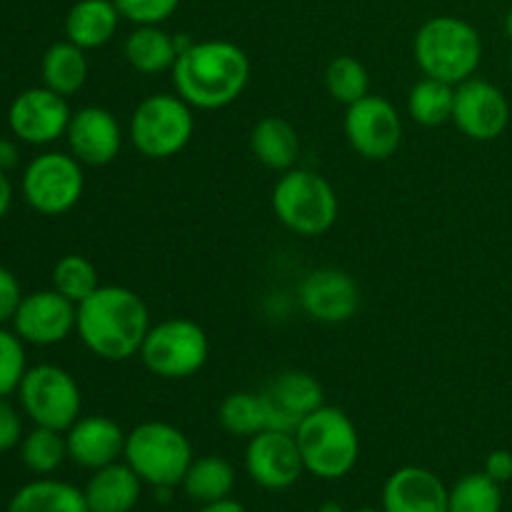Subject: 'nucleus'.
<instances>
[{
	"label": "nucleus",
	"mask_w": 512,
	"mask_h": 512,
	"mask_svg": "<svg viewBox=\"0 0 512 512\" xmlns=\"http://www.w3.org/2000/svg\"><path fill=\"white\" fill-rule=\"evenodd\" d=\"M483 473L500 485L510 483L512 480V453L510 450H493V453L488 455V460H485Z\"/></svg>",
	"instance_id": "nucleus-38"
},
{
	"label": "nucleus",
	"mask_w": 512,
	"mask_h": 512,
	"mask_svg": "<svg viewBox=\"0 0 512 512\" xmlns=\"http://www.w3.org/2000/svg\"><path fill=\"white\" fill-rule=\"evenodd\" d=\"M198 512H248V510H245V505L238 503V500L225 498V500H218V503L203 505Z\"/></svg>",
	"instance_id": "nucleus-41"
},
{
	"label": "nucleus",
	"mask_w": 512,
	"mask_h": 512,
	"mask_svg": "<svg viewBox=\"0 0 512 512\" xmlns=\"http://www.w3.org/2000/svg\"><path fill=\"white\" fill-rule=\"evenodd\" d=\"M265 410V430L295 433L305 415L325 405L323 385L305 370H285L268 390L260 393Z\"/></svg>",
	"instance_id": "nucleus-15"
},
{
	"label": "nucleus",
	"mask_w": 512,
	"mask_h": 512,
	"mask_svg": "<svg viewBox=\"0 0 512 512\" xmlns=\"http://www.w3.org/2000/svg\"><path fill=\"white\" fill-rule=\"evenodd\" d=\"M123 428L108 415H85L65 430L68 458L85 470H100L118 463L125 450Z\"/></svg>",
	"instance_id": "nucleus-19"
},
{
	"label": "nucleus",
	"mask_w": 512,
	"mask_h": 512,
	"mask_svg": "<svg viewBox=\"0 0 512 512\" xmlns=\"http://www.w3.org/2000/svg\"><path fill=\"white\" fill-rule=\"evenodd\" d=\"M10 203H13V185H10L5 170H0V218L8 213Z\"/></svg>",
	"instance_id": "nucleus-40"
},
{
	"label": "nucleus",
	"mask_w": 512,
	"mask_h": 512,
	"mask_svg": "<svg viewBox=\"0 0 512 512\" xmlns=\"http://www.w3.org/2000/svg\"><path fill=\"white\" fill-rule=\"evenodd\" d=\"M503 490L485 473L463 475L448 490V512H500Z\"/></svg>",
	"instance_id": "nucleus-29"
},
{
	"label": "nucleus",
	"mask_w": 512,
	"mask_h": 512,
	"mask_svg": "<svg viewBox=\"0 0 512 512\" xmlns=\"http://www.w3.org/2000/svg\"><path fill=\"white\" fill-rule=\"evenodd\" d=\"M75 330L95 358L123 363L143 348L150 330L148 305L135 290L123 285H100L78 305Z\"/></svg>",
	"instance_id": "nucleus-1"
},
{
	"label": "nucleus",
	"mask_w": 512,
	"mask_h": 512,
	"mask_svg": "<svg viewBox=\"0 0 512 512\" xmlns=\"http://www.w3.org/2000/svg\"><path fill=\"white\" fill-rule=\"evenodd\" d=\"M100 288L98 268L83 255H63L53 268V290L73 300L75 305L83 303L85 298Z\"/></svg>",
	"instance_id": "nucleus-33"
},
{
	"label": "nucleus",
	"mask_w": 512,
	"mask_h": 512,
	"mask_svg": "<svg viewBox=\"0 0 512 512\" xmlns=\"http://www.w3.org/2000/svg\"><path fill=\"white\" fill-rule=\"evenodd\" d=\"M120 10L113 0H78L65 18V35L83 50H95L115 38Z\"/></svg>",
	"instance_id": "nucleus-22"
},
{
	"label": "nucleus",
	"mask_w": 512,
	"mask_h": 512,
	"mask_svg": "<svg viewBox=\"0 0 512 512\" xmlns=\"http://www.w3.org/2000/svg\"><path fill=\"white\" fill-rule=\"evenodd\" d=\"M133 25H160L178 10L180 0H113Z\"/></svg>",
	"instance_id": "nucleus-35"
},
{
	"label": "nucleus",
	"mask_w": 512,
	"mask_h": 512,
	"mask_svg": "<svg viewBox=\"0 0 512 512\" xmlns=\"http://www.w3.org/2000/svg\"><path fill=\"white\" fill-rule=\"evenodd\" d=\"M70 115L73 110H70L68 98L43 85V88L23 90L10 103L8 123L13 135H18L23 143L48 145L63 138Z\"/></svg>",
	"instance_id": "nucleus-14"
},
{
	"label": "nucleus",
	"mask_w": 512,
	"mask_h": 512,
	"mask_svg": "<svg viewBox=\"0 0 512 512\" xmlns=\"http://www.w3.org/2000/svg\"><path fill=\"white\" fill-rule=\"evenodd\" d=\"M18 163V148L10 140H0V170H10Z\"/></svg>",
	"instance_id": "nucleus-39"
},
{
	"label": "nucleus",
	"mask_w": 512,
	"mask_h": 512,
	"mask_svg": "<svg viewBox=\"0 0 512 512\" xmlns=\"http://www.w3.org/2000/svg\"><path fill=\"white\" fill-rule=\"evenodd\" d=\"M385 512H448V488L428 468L405 465L383 485Z\"/></svg>",
	"instance_id": "nucleus-20"
},
{
	"label": "nucleus",
	"mask_w": 512,
	"mask_h": 512,
	"mask_svg": "<svg viewBox=\"0 0 512 512\" xmlns=\"http://www.w3.org/2000/svg\"><path fill=\"white\" fill-rule=\"evenodd\" d=\"M505 33H508V38L512 40V8H510L508 18H505Z\"/></svg>",
	"instance_id": "nucleus-43"
},
{
	"label": "nucleus",
	"mask_w": 512,
	"mask_h": 512,
	"mask_svg": "<svg viewBox=\"0 0 512 512\" xmlns=\"http://www.w3.org/2000/svg\"><path fill=\"white\" fill-rule=\"evenodd\" d=\"M180 488H183V493L190 500H195L200 505L218 503V500L230 498V493H233L235 468L228 460L220 458V455L193 458Z\"/></svg>",
	"instance_id": "nucleus-26"
},
{
	"label": "nucleus",
	"mask_w": 512,
	"mask_h": 512,
	"mask_svg": "<svg viewBox=\"0 0 512 512\" xmlns=\"http://www.w3.org/2000/svg\"><path fill=\"white\" fill-rule=\"evenodd\" d=\"M85 190L83 163L68 153H43L23 173L25 203L40 215H63L78 205Z\"/></svg>",
	"instance_id": "nucleus-10"
},
{
	"label": "nucleus",
	"mask_w": 512,
	"mask_h": 512,
	"mask_svg": "<svg viewBox=\"0 0 512 512\" xmlns=\"http://www.w3.org/2000/svg\"><path fill=\"white\" fill-rule=\"evenodd\" d=\"M123 55L133 70L143 75H158L173 70L178 60V43L175 35L160 25H135L133 33L125 38Z\"/></svg>",
	"instance_id": "nucleus-24"
},
{
	"label": "nucleus",
	"mask_w": 512,
	"mask_h": 512,
	"mask_svg": "<svg viewBox=\"0 0 512 512\" xmlns=\"http://www.w3.org/2000/svg\"><path fill=\"white\" fill-rule=\"evenodd\" d=\"M353 512H385V510L383 508H380V510L378 508H358V510H353Z\"/></svg>",
	"instance_id": "nucleus-44"
},
{
	"label": "nucleus",
	"mask_w": 512,
	"mask_h": 512,
	"mask_svg": "<svg viewBox=\"0 0 512 512\" xmlns=\"http://www.w3.org/2000/svg\"><path fill=\"white\" fill-rule=\"evenodd\" d=\"M65 138H68L70 155L75 160L90 165V168H103L118 158L125 133L123 125L108 108L85 105L70 115Z\"/></svg>",
	"instance_id": "nucleus-18"
},
{
	"label": "nucleus",
	"mask_w": 512,
	"mask_h": 512,
	"mask_svg": "<svg viewBox=\"0 0 512 512\" xmlns=\"http://www.w3.org/2000/svg\"><path fill=\"white\" fill-rule=\"evenodd\" d=\"M8 512H90L83 490L63 480L43 478L23 485L10 498Z\"/></svg>",
	"instance_id": "nucleus-25"
},
{
	"label": "nucleus",
	"mask_w": 512,
	"mask_h": 512,
	"mask_svg": "<svg viewBox=\"0 0 512 512\" xmlns=\"http://www.w3.org/2000/svg\"><path fill=\"white\" fill-rule=\"evenodd\" d=\"M20 300H23V293H20L18 278L10 270L0 268V325L13 320Z\"/></svg>",
	"instance_id": "nucleus-37"
},
{
	"label": "nucleus",
	"mask_w": 512,
	"mask_h": 512,
	"mask_svg": "<svg viewBox=\"0 0 512 512\" xmlns=\"http://www.w3.org/2000/svg\"><path fill=\"white\" fill-rule=\"evenodd\" d=\"M123 460L150 488H178L193 463V445L175 425L148 420L125 435Z\"/></svg>",
	"instance_id": "nucleus-5"
},
{
	"label": "nucleus",
	"mask_w": 512,
	"mask_h": 512,
	"mask_svg": "<svg viewBox=\"0 0 512 512\" xmlns=\"http://www.w3.org/2000/svg\"><path fill=\"white\" fill-rule=\"evenodd\" d=\"M250 150L268 170L275 173H288L295 168L300 155V138L298 130L278 115L258 120L255 128L250 130Z\"/></svg>",
	"instance_id": "nucleus-23"
},
{
	"label": "nucleus",
	"mask_w": 512,
	"mask_h": 512,
	"mask_svg": "<svg viewBox=\"0 0 512 512\" xmlns=\"http://www.w3.org/2000/svg\"><path fill=\"white\" fill-rule=\"evenodd\" d=\"M300 308L310 320L325 325L348 323L360 308V288L350 273L340 268H318L305 275L298 290Z\"/></svg>",
	"instance_id": "nucleus-17"
},
{
	"label": "nucleus",
	"mask_w": 512,
	"mask_h": 512,
	"mask_svg": "<svg viewBox=\"0 0 512 512\" xmlns=\"http://www.w3.org/2000/svg\"><path fill=\"white\" fill-rule=\"evenodd\" d=\"M245 470L250 480L263 490L280 493V490L293 488L305 473L295 433L263 430L253 435L245 448Z\"/></svg>",
	"instance_id": "nucleus-13"
},
{
	"label": "nucleus",
	"mask_w": 512,
	"mask_h": 512,
	"mask_svg": "<svg viewBox=\"0 0 512 512\" xmlns=\"http://www.w3.org/2000/svg\"><path fill=\"white\" fill-rule=\"evenodd\" d=\"M78 323V305L58 290H35L23 295L13 315L15 333L30 345H58Z\"/></svg>",
	"instance_id": "nucleus-16"
},
{
	"label": "nucleus",
	"mask_w": 512,
	"mask_h": 512,
	"mask_svg": "<svg viewBox=\"0 0 512 512\" xmlns=\"http://www.w3.org/2000/svg\"><path fill=\"white\" fill-rule=\"evenodd\" d=\"M20 458H23L25 468L33 470L35 475H50L65 463L68 445H65V438L58 430L35 425V430H30L20 440Z\"/></svg>",
	"instance_id": "nucleus-30"
},
{
	"label": "nucleus",
	"mask_w": 512,
	"mask_h": 512,
	"mask_svg": "<svg viewBox=\"0 0 512 512\" xmlns=\"http://www.w3.org/2000/svg\"><path fill=\"white\" fill-rule=\"evenodd\" d=\"M23 440V423L13 405L0 398V453H8Z\"/></svg>",
	"instance_id": "nucleus-36"
},
{
	"label": "nucleus",
	"mask_w": 512,
	"mask_h": 512,
	"mask_svg": "<svg viewBox=\"0 0 512 512\" xmlns=\"http://www.w3.org/2000/svg\"><path fill=\"white\" fill-rule=\"evenodd\" d=\"M335 188L308 168H293L278 178L273 188V213L290 233L303 238L325 235L338 220Z\"/></svg>",
	"instance_id": "nucleus-6"
},
{
	"label": "nucleus",
	"mask_w": 512,
	"mask_h": 512,
	"mask_svg": "<svg viewBox=\"0 0 512 512\" xmlns=\"http://www.w3.org/2000/svg\"><path fill=\"white\" fill-rule=\"evenodd\" d=\"M453 123L465 138L490 143L510 125V103L498 85L483 78H470L455 85Z\"/></svg>",
	"instance_id": "nucleus-12"
},
{
	"label": "nucleus",
	"mask_w": 512,
	"mask_h": 512,
	"mask_svg": "<svg viewBox=\"0 0 512 512\" xmlns=\"http://www.w3.org/2000/svg\"><path fill=\"white\" fill-rule=\"evenodd\" d=\"M143 480L135 475L128 463H110L93 470L88 485L83 488L90 512H133L143 493Z\"/></svg>",
	"instance_id": "nucleus-21"
},
{
	"label": "nucleus",
	"mask_w": 512,
	"mask_h": 512,
	"mask_svg": "<svg viewBox=\"0 0 512 512\" xmlns=\"http://www.w3.org/2000/svg\"><path fill=\"white\" fill-rule=\"evenodd\" d=\"M28 365H25V348L18 333H8L0 328V398L20 388Z\"/></svg>",
	"instance_id": "nucleus-34"
},
{
	"label": "nucleus",
	"mask_w": 512,
	"mask_h": 512,
	"mask_svg": "<svg viewBox=\"0 0 512 512\" xmlns=\"http://www.w3.org/2000/svg\"><path fill=\"white\" fill-rule=\"evenodd\" d=\"M40 73H43L45 88L55 90L63 98H70L88 80V58H85V50L70 43V40L50 45L43 55V63H40Z\"/></svg>",
	"instance_id": "nucleus-27"
},
{
	"label": "nucleus",
	"mask_w": 512,
	"mask_h": 512,
	"mask_svg": "<svg viewBox=\"0 0 512 512\" xmlns=\"http://www.w3.org/2000/svg\"><path fill=\"white\" fill-rule=\"evenodd\" d=\"M305 473L320 480H340L353 473L360 458V435L345 410L323 405L305 415L295 430Z\"/></svg>",
	"instance_id": "nucleus-4"
},
{
	"label": "nucleus",
	"mask_w": 512,
	"mask_h": 512,
	"mask_svg": "<svg viewBox=\"0 0 512 512\" xmlns=\"http://www.w3.org/2000/svg\"><path fill=\"white\" fill-rule=\"evenodd\" d=\"M455 85L443 83L435 78H420L408 93V115L423 128H438V125L453 120Z\"/></svg>",
	"instance_id": "nucleus-28"
},
{
	"label": "nucleus",
	"mask_w": 512,
	"mask_h": 512,
	"mask_svg": "<svg viewBox=\"0 0 512 512\" xmlns=\"http://www.w3.org/2000/svg\"><path fill=\"white\" fill-rule=\"evenodd\" d=\"M325 88H328L330 98L348 108L370 93V75L358 58L338 55L325 68Z\"/></svg>",
	"instance_id": "nucleus-31"
},
{
	"label": "nucleus",
	"mask_w": 512,
	"mask_h": 512,
	"mask_svg": "<svg viewBox=\"0 0 512 512\" xmlns=\"http://www.w3.org/2000/svg\"><path fill=\"white\" fill-rule=\"evenodd\" d=\"M413 55L423 75L460 85L478 73L483 60V40L468 20L455 15H435L425 20L415 33Z\"/></svg>",
	"instance_id": "nucleus-3"
},
{
	"label": "nucleus",
	"mask_w": 512,
	"mask_h": 512,
	"mask_svg": "<svg viewBox=\"0 0 512 512\" xmlns=\"http://www.w3.org/2000/svg\"><path fill=\"white\" fill-rule=\"evenodd\" d=\"M175 93L195 110H220L243 95L250 80V58L230 40H193L175 60Z\"/></svg>",
	"instance_id": "nucleus-2"
},
{
	"label": "nucleus",
	"mask_w": 512,
	"mask_h": 512,
	"mask_svg": "<svg viewBox=\"0 0 512 512\" xmlns=\"http://www.w3.org/2000/svg\"><path fill=\"white\" fill-rule=\"evenodd\" d=\"M138 355L145 368L158 378L185 380L198 375L208 363L210 343L195 320L170 318L150 325Z\"/></svg>",
	"instance_id": "nucleus-8"
},
{
	"label": "nucleus",
	"mask_w": 512,
	"mask_h": 512,
	"mask_svg": "<svg viewBox=\"0 0 512 512\" xmlns=\"http://www.w3.org/2000/svg\"><path fill=\"white\" fill-rule=\"evenodd\" d=\"M193 105L178 93H155L140 100L128 123V138L143 158L168 160L188 148L195 133Z\"/></svg>",
	"instance_id": "nucleus-7"
},
{
	"label": "nucleus",
	"mask_w": 512,
	"mask_h": 512,
	"mask_svg": "<svg viewBox=\"0 0 512 512\" xmlns=\"http://www.w3.org/2000/svg\"><path fill=\"white\" fill-rule=\"evenodd\" d=\"M345 138L365 160H388L403 143V120L395 105L383 95L368 93L345 110Z\"/></svg>",
	"instance_id": "nucleus-11"
},
{
	"label": "nucleus",
	"mask_w": 512,
	"mask_h": 512,
	"mask_svg": "<svg viewBox=\"0 0 512 512\" xmlns=\"http://www.w3.org/2000/svg\"><path fill=\"white\" fill-rule=\"evenodd\" d=\"M218 420L223 430H228L235 438H253L265 430V410L263 398L255 393H230L220 403Z\"/></svg>",
	"instance_id": "nucleus-32"
},
{
	"label": "nucleus",
	"mask_w": 512,
	"mask_h": 512,
	"mask_svg": "<svg viewBox=\"0 0 512 512\" xmlns=\"http://www.w3.org/2000/svg\"><path fill=\"white\" fill-rule=\"evenodd\" d=\"M25 415L40 428L65 433L80 418L83 395L68 370L58 365H35L28 368L18 388Z\"/></svg>",
	"instance_id": "nucleus-9"
},
{
	"label": "nucleus",
	"mask_w": 512,
	"mask_h": 512,
	"mask_svg": "<svg viewBox=\"0 0 512 512\" xmlns=\"http://www.w3.org/2000/svg\"><path fill=\"white\" fill-rule=\"evenodd\" d=\"M320 512H345L343 508H340L338 503H325L323 508H320Z\"/></svg>",
	"instance_id": "nucleus-42"
}]
</instances>
